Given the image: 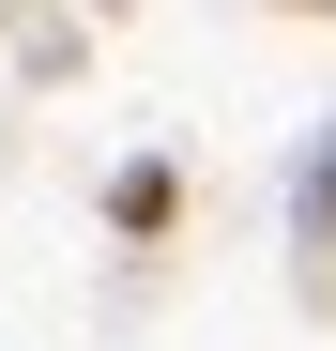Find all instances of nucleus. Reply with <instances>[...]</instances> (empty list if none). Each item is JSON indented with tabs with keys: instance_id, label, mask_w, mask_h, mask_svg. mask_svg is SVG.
<instances>
[{
	"instance_id": "nucleus-1",
	"label": "nucleus",
	"mask_w": 336,
	"mask_h": 351,
	"mask_svg": "<svg viewBox=\"0 0 336 351\" xmlns=\"http://www.w3.org/2000/svg\"><path fill=\"white\" fill-rule=\"evenodd\" d=\"M306 229H336V138L306 153Z\"/></svg>"
}]
</instances>
